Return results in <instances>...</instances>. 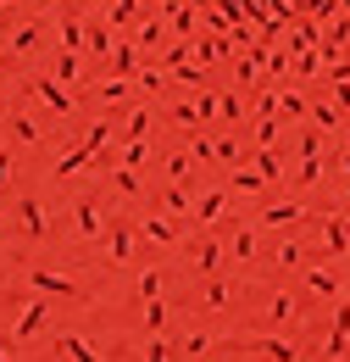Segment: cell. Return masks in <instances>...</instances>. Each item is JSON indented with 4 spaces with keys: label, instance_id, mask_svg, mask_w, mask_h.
I'll use <instances>...</instances> for the list:
<instances>
[{
    "label": "cell",
    "instance_id": "obj_22",
    "mask_svg": "<svg viewBox=\"0 0 350 362\" xmlns=\"http://www.w3.org/2000/svg\"><path fill=\"white\" fill-rule=\"evenodd\" d=\"M89 50H95V56H111V50H117V40H111L106 23H89Z\"/></svg>",
    "mask_w": 350,
    "mask_h": 362
},
{
    "label": "cell",
    "instance_id": "obj_57",
    "mask_svg": "<svg viewBox=\"0 0 350 362\" xmlns=\"http://www.w3.org/2000/svg\"><path fill=\"white\" fill-rule=\"evenodd\" d=\"M345 145H350V129H345Z\"/></svg>",
    "mask_w": 350,
    "mask_h": 362
},
{
    "label": "cell",
    "instance_id": "obj_50",
    "mask_svg": "<svg viewBox=\"0 0 350 362\" xmlns=\"http://www.w3.org/2000/svg\"><path fill=\"white\" fill-rule=\"evenodd\" d=\"M84 139H89V145H95V151H100V145H106V139H111V123H95V129H89Z\"/></svg>",
    "mask_w": 350,
    "mask_h": 362
},
{
    "label": "cell",
    "instance_id": "obj_8",
    "mask_svg": "<svg viewBox=\"0 0 350 362\" xmlns=\"http://www.w3.org/2000/svg\"><path fill=\"white\" fill-rule=\"evenodd\" d=\"M301 218H306V206H301V201H278V206H267V212H262L267 228H289V223H301Z\"/></svg>",
    "mask_w": 350,
    "mask_h": 362
},
{
    "label": "cell",
    "instance_id": "obj_47",
    "mask_svg": "<svg viewBox=\"0 0 350 362\" xmlns=\"http://www.w3.org/2000/svg\"><path fill=\"white\" fill-rule=\"evenodd\" d=\"M11 173H17V162H11V151H6V145H0V189H6V184H11Z\"/></svg>",
    "mask_w": 350,
    "mask_h": 362
},
{
    "label": "cell",
    "instance_id": "obj_36",
    "mask_svg": "<svg viewBox=\"0 0 350 362\" xmlns=\"http://www.w3.org/2000/svg\"><path fill=\"white\" fill-rule=\"evenodd\" d=\"M317 62H322V50H301V62H295V73H301V78H311V73H317Z\"/></svg>",
    "mask_w": 350,
    "mask_h": 362
},
{
    "label": "cell",
    "instance_id": "obj_55",
    "mask_svg": "<svg viewBox=\"0 0 350 362\" xmlns=\"http://www.w3.org/2000/svg\"><path fill=\"white\" fill-rule=\"evenodd\" d=\"M0 362H11V346H6V340H0Z\"/></svg>",
    "mask_w": 350,
    "mask_h": 362
},
{
    "label": "cell",
    "instance_id": "obj_51",
    "mask_svg": "<svg viewBox=\"0 0 350 362\" xmlns=\"http://www.w3.org/2000/svg\"><path fill=\"white\" fill-rule=\"evenodd\" d=\"M178 78H183V84H195V90H200V84H206V73H200V67H189V62H183V67H178Z\"/></svg>",
    "mask_w": 350,
    "mask_h": 362
},
{
    "label": "cell",
    "instance_id": "obj_59",
    "mask_svg": "<svg viewBox=\"0 0 350 362\" xmlns=\"http://www.w3.org/2000/svg\"><path fill=\"white\" fill-rule=\"evenodd\" d=\"M0 6H11V0H0Z\"/></svg>",
    "mask_w": 350,
    "mask_h": 362
},
{
    "label": "cell",
    "instance_id": "obj_41",
    "mask_svg": "<svg viewBox=\"0 0 350 362\" xmlns=\"http://www.w3.org/2000/svg\"><path fill=\"white\" fill-rule=\"evenodd\" d=\"M195 106H200V117L212 123V117H217V90H200V100H195Z\"/></svg>",
    "mask_w": 350,
    "mask_h": 362
},
{
    "label": "cell",
    "instance_id": "obj_24",
    "mask_svg": "<svg viewBox=\"0 0 350 362\" xmlns=\"http://www.w3.org/2000/svg\"><path fill=\"white\" fill-rule=\"evenodd\" d=\"M145 134H150V112H145V106H133L128 123H123V139H145Z\"/></svg>",
    "mask_w": 350,
    "mask_h": 362
},
{
    "label": "cell",
    "instance_id": "obj_1",
    "mask_svg": "<svg viewBox=\"0 0 350 362\" xmlns=\"http://www.w3.org/2000/svg\"><path fill=\"white\" fill-rule=\"evenodd\" d=\"M44 317H50V301H44V290H34V301L17 313V323H11V340H34L44 329Z\"/></svg>",
    "mask_w": 350,
    "mask_h": 362
},
{
    "label": "cell",
    "instance_id": "obj_6",
    "mask_svg": "<svg viewBox=\"0 0 350 362\" xmlns=\"http://www.w3.org/2000/svg\"><path fill=\"white\" fill-rule=\"evenodd\" d=\"M34 290L56 296V301H73V296H78V284H73V279H61V273H50V268H34Z\"/></svg>",
    "mask_w": 350,
    "mask_h": 362
},
{
    "label": "cell",
    "instance_id": "obj_37",
    "mask_svg": "<svg viewBox=\"0 0 350 362\" xmlns=\"http://www.w3.org/2000/svg\"><path fill=\"white\" fill-rule=\"evenodd\" d=\"M123 162H128V168H145V139H128V145H123Z\"/></svg>",
    "mask_w": 350,
    "mask_h": 362
},
{
    "label": "cell",
    "instance_id": "obj_48",
    "mask_svg": "<svg viewBox=\"0 0 350 362\" xmlns=\"http://www.w3.org/2000/svg\"><path fill=\"white\" fill-rule=\"evenodd\" d=\"M173 123H183V129L200 123V106H173Z\"/></svg>",
    "mask_w": 350,
    "mask_h": 362
},
{
    "label": "cell",
    "instance_id": "obj_29",
    "mask_svg": "<svg viewBox=\"0 0 350 362\" xmlns=\"http://www.w3.org/2000/svg\"><path fill=\"white\" fill-rule=\"evenodd\" d=\"M111 184H117L123 195H139V168H128V162H117V173H111Z\"/></svg>",
    "mask_w": 350,
    "mask_h": 362
},
{
    "label": "cell",
    "instance_id": "obj_4",
    "mask_svg": "<svg viewBox=\"0 0 350 362\" xmlns=\"http://www.w3.org/2000/svg\"><path fill=\"white\" fill-rule=\"evenodd\" d=\"M251 351L267 362H295L301 357V346H289V340H278V334H251Z\"/></svg>",
    "mask_w": 350,
    "mask_h": 362
},
{
    "label": "cell",
    "instance_id": "obj_30",
    "mask_svg": "<svg viewBox=\"0 0 350 362\" xmlns=\"http://www.w3.org/2000/svg\"><path fill=\"white\" fill-rule=\"evenodd\" d=\"M162 323H167V307H162V296H156V301H145V329L162 334Z\"/></svg>",
    "mask_w": 350,
    "mask_h": 362
},
{
    "label": "cell",
    "instance_id": "obj_34",
    "mask_svg": "<svg viewBox=\"0 0 350 362\" xmlns=\"http://www.w3.org/2000/svg\"><path fill=\"white\" fill-rule=\"evenodd\" d=\"M322 179V162H317V151H306V156H301V184H317Z\"/></svg>",
    "mask_w": 350,
    "mask_h": 362
},
{
    "label": "cell",
    "instance_id": "obj_53",
    "mask_svg": "<svg viewBox=\"0 0 350 362\" xmlns=\"http://www.w3.org/2000/svg\"><path fill=\"white\" fill-rule=\"evenodd\" d=\"M317 145H322V129H306V134H301V156H306V151H317Z\"/></svg>",
    "mask_w": 350,
    "mask_h": 362
},
{
    "label": "cell",
    "instance_id": "obj_10",
    "mask_svg": "<svg viewBox=\"0 0 350 362\" xmlns=\"http://www.w3.org/2000/svg\"><path fill=\"white\" fill-rule=\"evenodd\" d=\"M111 73H123V78H139V40H123V45L111 50Z\"/></svg>",
    "mask_w": 350,
    "mask_h": 362
},
{
    "label": "cell",
    "instance_id": "obj_9",
    "mask_svg": "<svg viewBox=\"0 0 350 362\" xmlns=\"http://www.w3.org/2000/svg\"><path fill=\"white\" fill-rule=\"evenodd\" d=\"M106 251H111V262H123V268H128V262H133V228L117 223L111 234H106Z\"/></svg>",
    "mask_w": 350,
    "mask_h": 362
},
{
    "label": "cell",
    "instance_id": "obj_2",
    "mask_svg": "<svg viewBox=\"0 0 350 362\" xmlns=\"http://www.w3.org/2000/svg\"><path fill=\"white\" fill-rule=\"evenodd\" d=\"M28 90L40 95V100L56 112V117H67V112H73V95L61 90V78H28Z\"/></svg>",
    "mask_w": 350,
    "mask_h": 362
},
{
    "label": "cell",
    "instance_id": "obj_44",
    "mask_svg": "<svg viewBox=\"0 0 350 362\" xmlns=\"http://www.w3.org/2000/svg\"><path fill=\"white\" fill-rule=\"evenodd\" d=\"M139 45H167V40H162V23H145V28H139Z\"/></svg>",
    "mask_w": 350,
    "mask_h": 362
},
{
    "label": "cell",
    "instance_id": "obj_15",
    "mask_svg": "<svg viewBox=\"0 0 350 362\" xmlns=\"http://www.w3.org/2000/svg\"><path fill=\"white\" fill-rule=\"evenodd\" d=\"M73 228H78L84 240H95V234H100V206H95V201H78V206H73Z\"/></svg>",
    "mask_w": 350,
    "mask_h": 362
},
{
    "label": "cell",
    "instance_id": "obj_31",
    "mask_svg": "<svg viewBox=\"0 0 350 362\" xmlns=\"http://www.w3.org/2000/svg\"><path fill=\"white\" fill-rule=\"evenodd\" d=\"M162 296V273L150 268V273H139V301H156Z\"/></svg>",
    "mask_w": 350,
    "mask_h": 362
},
{
    "label": "cell",
    "instance_id": "obj_38",
    "mask_svg": "<svg viewBox=\"0 0 350 362\" xmlns=\"http://www.w3.org/2000/svg\"><path fill=\"white\" fill-rule=\"evenodd\" d=\"M167 179H189V156H183V151L167 156Z\"/></svg>",
    "mask_w": 350,
    "mask_h": 362
},
{
    "label": "cell",
    "instance_id": "obj_17",
    "mask_svg": "<svg viewBox=\"0 0 350 362\" xmlns=\"http://www.w3.org/2000/svg\"><path fill=\"white\" fill-rule=\"evenodd\" d=\"M306 284L317 290V296H328V301H339V279H334L328 268H311V273H306Z\"/></svg>",
    "mask_w": 350,
    "mask_h": 362
},
{
    "label": "cell",
    "instance_id": "obj_27",
    "mask_svg": "<svg viewBox=\"0 0 350 362\" xmlns=\"http://www.w3.org/2000/svg\"><path fill=\"white\" fill-rule=\"evenodd\" d=\"M228 296H234V290H228V284H222L217 273H212V284H206V301H200V307H212V313H222V307H228Z\"/></svg>",
    "mask_w": 350,
    "mask_h": 362
},
{
    "label": "cell",
    "instance_id": "obj_54",
    "mask_svg": "<svg viewBox=\"0 0 350 362\" xmlns=\"http://www.w3.org/2000/svg\"><path fill=\"white\" fill-rule=\"evenodd\" d=\"M339 173H345V179H350V145H345V156H339Z\"/></svg>",
    "mask_w": 350,
    "mask_h": 362
},
{
    "label": "cell",
    "instance_id": "obj_58",
    "mask_svg": "<svg viewBox=\"0 0 350 362\" xmlns=\"http://www.w3.org/2000/svg\"><path fill=\"white\" fill-rule=\"evenodd\" d=\"M56 6H67V0H56Z\"/></svg>",
    "mask_w": 350,
    "mask_h": 362
},
{
    "label": "cell",
    "instance_id": "obj_3",
    "mask_svg": "<svg viewBox=\"0 0 350 362\" xmlns=\"http://www.w3.org/2000/svg\"><path fill=\"white\" fill-rule=\"evenodd\" d=\"M350 351V301H339V313H334V334H328V351L322 357L328 362H345Z\"/></svg>",
    "mask_w": 350,
    "mask_h": 362
},
{
    "label": "cell",
    "instance_id": "obj_61",
    "mask_svg": "<svg viewBox=\"0 0 350 362\" xmlns=\"http://www.w3.org/2000/svg\"><path fill=\"white\" fill-rule=\"evenodd\" d=\"M0 223H6V218H0Z\"/></svg>",
    "mask_w": 350,
    "mask_h": 362
},
{
    "label": "cell",
    "instance_id": "obj_5",
    "mask_svg": "<svg viewBox=\"0 0 350 362\" xmlns=\"http://www.w3.org/2000/svg\"><path fill=\"white\" fill-rule=\"evenodd\" d=\"M56 351H61V362H100V351H95V340H89V334H61V340H56Z\"/></svg>",
    "mask_w": 350,
    "mask_h": 362
},
{
    "label": "cell",
    "instance_id": "obj_43",
    "mask_svg": "<svg viewBox=\"0 0 350 362\" xmlns=\"http://www.w3.org/2000/svg\"><path fill=\"white\" fill-rule=\"evenodd\" d=\"M256 168H262L267 179H278V156H272V151H267V145H262V151H256Z\"/></svg>",
    "mask_w": 350,
    "mask_h": 362
},
{
    "label": "cell",
    "instance_id": "obj_16",
    "mask_svg": "<svg viewBox=\"0 0 350 362\" xmlns=\"http://www.w3.org/2000/svg\"><path fill=\"white\" fill-rule=\"evenodd\" d=\"M222 206H228V195H222V189H212V195H200V201H195V218H200V223H217Z\"/></svg>",
    "mask_w": 350,
    "mask_h": 362
},
{
    "label": "cell",
    "instance_id": "obj_20",
    "mask_svg": "<svg viewBox=\"0 0 350 362\" xmlns=\"http://www.w3.org/2000/svg\"><path fill=\"white\" fill-rule=\"evenodd\" d=\"M228 257H234V262H251V257H256V228H239L234 245H228Z\"/></svg>",
    "mask_w": 350,
    "mask_h": 362
},
{
    "label": "cell",
    "instance_id": "obj_28",
    "mask_svg": "<svg viewBox=\"0 0 350 362\" xmlns=\"http://www.w3.org/2000/svg\"><path fill=\"white\" fill-rule=\"evenodd\" d=\"M56 78L61 84H78V50H61L56 56Z\"/></svg>",
    "mask_w": 350,
    "mask_h": 362
},
{
    "label": "cell",
    "instance_id": "obj_7",
    "mask_svg": "<svg viewBox=\"0 0 350 362\" xmlns=\"http://www.w3.org/2000/svg\"><path fill=\"white\" fill-rule=\"evenodd\" d=\"M17 223L28 228L34 240H44V228H50V218H44V201H34V195H28V201H17Z\"/></svg>",
    "mask_w": 350,
    "mask_h": 362
},
{
    "label": "cell",
    "instance_id": "obj_32",
    "mask_svg": "<svg viewBox=\"0 0 350 362\" xmlns=\"http://www.w3.org/2000/svg\"><path fill=\"white\" fill-rule=\"evenodd\" d=\"M189 40H173V45H167V73H178V67H183V62H189Z\"/></svg>",
    "mask_w": 350,
    "mask_h": 362
},
{
    "label": "cell",
    "instance_id": "obj_52",
    "mask_svg": "<svg viewBox=\"0 0 350 362\" xmlns=\"http://www.w3.org/2000/svg\"><path fill=\"white\" fill-rule=\"evenodd\" d=\"M278 262L284 268H301V245H278Z\"/></svg>",
    "mask_w": 350,
    "mask_h": 362
},
{
    "label": "cell",
    "instance_id": "obj_39",
    "mask_svg": "<svg viewBox=\"0 0 350 362\" xmlns=\"http://www.w3.org/2000/svg\"><path fill=\"white\" fill-rule=\"evenodd\" d=\"M311 117H317L322 129H339V112H334V106H311ZM339 134H345V129H339Z\"/></svg>",
    "mask_w": 350,
    "mask_h": 362
},
{
    "label": "cell",
    "instance_id": "obj_60",
    "mask_svg": "<svg viewBox=\"0 0 350 362\" xmlns=\"http://www.w3.org/2000/svg\"><path fill=\"white\" fill-rule=\"evenodd\" d=\"M0 62H6V50H0Z\"/></svg>",
    "mask_w": 350,
    "mask_h": 362
},
{
    "label": "cell",
    "instance_id": "obj_35",
    "mask_svg": "<svg viewBox=\"0 0 350 362\" xmlns=\"http://www.w3.org/2000/svg\"><path fill=\"white\" fill-rule=\"evenodd\" d=\"M234 156H239V145H234L228 134H222V139H212V162H234Z\"/></svg>",
    "mask_w": 350,
    "mask_h": 362
},
{
    "label": "cell",
    "instance_id": "obj_11",
    "mask_svg": "<svg viewBox=\"0 0 350 362\" xmlns=\"http://www.w3.org/2000/svg\"><path fill=\"white\" fill-rule=\"evenodd\" d=\"M89 156H95V145H89V139H84V145H73V151H67V156L56 162V173H50V179H61V184H67V179H73V173H78V168L89 162Z\"/></svg>",
    "mask_w": 350,
    "mask_h": 362
},
{
    "label": "cell",
    "instance_id": "obj_40",
    "mask_svg": "<svg viewBox=\"0 0 350 362\" xmlns=\"http://www.w3.org/2000/svg\"><path fill=\"white\" fill-rule=\"evenodd\" d=\"M272 139H278V117H262L256 123V145H272Z\"/></svg>",
    "mask_w": 350,
    "mask_h": 362
},
{
    "label": "cell",
    "instance_id": "obj_19",
    "mask_svg": "<svg viewBox=\"0 0 350 362\" xmlns=\"http://www.w3.org/2000/svg\"><path fill=\"white\" fill-rule=\"evenodd\" d=\"M40 123H34V117H23V112H17V117H11V139H17V145H40Z\"/></svg>",
    "mask_w": 350,
    "mask_h": 362
},
{
    "label": "cell",
    "instance_id": "obj_14",
    "mask_svg": "<svg viewBox=\"0 0 350 362\" xmlns=\"http://www.w3.org/2000/svg\"><path fill=\"white\" fill-rule=\"evenodd\" d=\"M262 184H267V173L251 162V168H234V179H228V189H239V195H262Z\"/></svg>",
    "mask_w": 350,
    "mask_h": 362
},
{
    "label": "cell",
    "instance_id": "obj_46",
    "mask_svg": "<svg viewBox=\"0 0 350 362\" xmlns=\"http://www.w3.org/2000/svg\"><path fill=\"white\" fill-rule=\"evenodd\" d=\"M133 84H139V90H150V95H156V90H162V84H167V78H162V73H156V67H150V73H139V78H133Z\"/></svg>",
    "mask_w": 350,
    "mask_h": 362
},
{
    "label": "cell",
    "instance_id": "obj_23",
    "mask_svg": "<svg viewBox=\"0 0 350 362\" xmlns=\"http://www.w3.org/2000/svg\"><path fill=\"white\" fill-rule=\"evenodd\" d=\"M295 313H301V301H295V296H272V307H267L272 323H295Z\"/></svg>",
    "mask_w": 350,
    "mask_h": 362
},
{
    "label": "cell",
    "instance_id": "obj_26",
    "mask_svg": "<svg viewBox=\"0 0 350 362\" xmlns=\"http://www.w3.org/2000/svg\"><path fill=\"white\" fill-rule=\"evenodd\" d=\"M133 11H139V0H111V6H106L111 28H128V23H133Z\"/></svg>",
    "mask_w": 350,
    "mask_h": 362
},
{
    "label": "cell",
    "instance_id": "obj_45",
    "mask_svg": "<svg viewBox=\"0 0 350 362\" xmlns=\"http://www.w3.org/2000/svg\"><path fill=\"white\" fill-rule=\"evenodd\" d=\"M200 351H212V340H206V334H189V340H183V357H200Z\"/></svg>",
    "mask_w": 350,
    "mask_h": 362
},
{
    "label": "cell",
    "instance_id": "obj_13",
    "mask_svg": "<svg viewBox=\"0 0 350 362\" xmlns=\"http://www.w3.org/2000/svg\"><path fill=\"white\" fill-rule=\"evenodd\" d=\"M189 262H195V273H217L222 268V245L217 240H200V245L189 251Z\"/></svg>",
    "mask_w": 350,
    "mask_h": 362
},
{
    "label": "cell",
    "instance_id": "obj_21",
    "mask_svg": "<svg viewBox=\"0 0 350 362\" xmlns=\"http://www.w3.org/2000/svg\"><path fill=\"white\" fill-rule=\"evenodd\" d=\"M139 228H145V240H156V245H173V240H178V228L167 223V218H145Z\"/></svg>",
    "mask_w": 350,
    "mask_h": 362
},
{
    "label": "cell",
    "instance_id": "obj_49",
    "mask_svg": "<svg viewBox=\"0 0 350 362\" xmlns=\"http://www.w3.org/2000/svg\"><path fill=\"white\" fill-rule=\"evenodd\" d=\"M167 212H178V218L189 212V195H183V189H167Z\"/></svg>",
    "mask_w": 350,
    "mask_h": 362
},
{
    "label": "cell",
    "instance_id": "obj_56",
    "mask_svg": "<svg viewBox=\"0 0 350 362\" xmlns=\"http://www.w3.org/2000/svg\"><path fill=\"white\" fill-rule=\"evenodd\" d=\"M95 6H111V0H95Z\"/></svg>",
    "mask_w": 350,
    "mask_h": 362
},
{
    "label": "cell",
    "instance_id": "obj_25",
    "mask_svg": "<svg viewBox=\"0 0 350 362\" xmlns=\"http://www.w3.org/2000/svg\"><path fill=\"white\" fill-rule=\"evenodd\" d=\"M278 112H284V117H306L311 100H306V95H295V90H284V95H278Z\"/></svg>",
    "mask_w": 350,
    "mask_h": 362
},
{
    "label": "cell",
    "instance_id": "obj_33",
    "mask_svg": "<svg viewBox=\"0 0 350 362\" xmlns=\"http://www.w3.org/2000/svg\"><path fill=\"white\" fill-rule=\"evenodd\" d=\"M217 117L222 123H239L245 112H239V95H217Z\"/></svg>",
    "mask_w": 350,
    "mask_h": 362
},
{
    "label": "cell",
    "instance_id": "obj_12",
    "mask_svg": "<svg viewBox=\"0 0 350 362\" xmlns=\"http://www.w3.org/2000/svg\"><path fill=\"white\" fill-rule=\"evenodd\" d=\"M322 245H328V257H345L350 251V228L339 218H322Z\"/></svg>",
    "mask_w": 350,
    "mask_h": 362
},
{
    "label": "cell",
    "instance_id": "obj_18",
    "mask_svg": "<svg viewBox=\"0 0 350 362\" xmlns=\"http://www.w3.org/2000/svg\"><path fill=\"white\" fill-rule=\"evenodd\" d=\"M44 40H40V23H23V28H17V34H11V50H17V56H28V50H40Z\"/></svg>",
    "mask_w": 350,
    "mask_h": 362
},
{
    "label": "cell",
    "instance_id": "obj_42",
    "mask_svg": "<svg viewBox=\"0 0 350 362\" xmlns=\"http://www.w3.org/2000/svg\"><path fill=\"white\" fill-rule=\"evenodd\" d=\"M167 351H173V346H167V340H162V334H156V340H150V346H145V362H167Z\"/></svg>",
    "mask_w": 350,
    "mask_h": 362
}]
</instances>
